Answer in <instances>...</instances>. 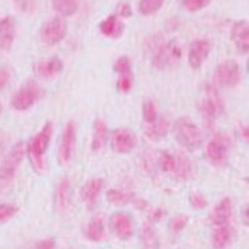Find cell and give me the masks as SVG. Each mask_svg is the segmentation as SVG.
Here are the masks:
<instances>
[{
    "instance_id": "obj_1",
    "label": "cell",
    "mask_w": 249,
    "mask_h": 249,
    "mask_svg": "<svg viewBox=\"0 0 249 249\" xmlns=\"http://www.w3.org/2000/svg\"><path fill=\"white\" fill-rule=\"evenodd\" d=\"M53 123L46 122L39 132L33 136L26 144V154L30 159V163L36 173L43 174L46 170V152L52 142Z\"/></svg>"
},
{
    "instance_id": "obj_2",
    "label": "cell",
    "mask_w": 249,
    "mask_h": 249,
    "mask_svg": "<svg viewBox=\"0 0 249 249\" xmlns=\"http://www.w3.org/2000/svg\"><path fill=\"white\" fill-rule=\"evenodd\" d=\"M174 135L177 142L190 152L199 150L203 143V133L201 128L187 116L179 117L175 122Z\"/></svg>"
},
{
    "instance_id": "obj_3",
    "label": "cell",
    "mask_w": 249,
    "mask_h": 249,
    "mask_svg": "<svg viewBox=\"0 0 249 249\" xmlns=\"http://www.w3.org/2000/svg\"><path fill=\"white\" fill-rule=\"evenodd\" d=\"M198 108L208 124V127H210L214 123V120L224 115L225 105H224V101L221 99L220 93L215 89V87L210 85V84L205 87L202 97L198 103Z\"/></svg>"
},
{
    "instance_id": "obj_4",
    "label": "cell",
    "mask_w": 249,
    "mask_h": 249,
    "mask_svg": "<svg viewBox=\"0 0 249 249\" xmlns=\"http://www.w3.org/2000/svg\"><path fill=\"white\" fill-rule=\"evenodd\" d=\"M24 155H26V144L23 142H18L17 144L12 145L11 150L8 151V154L0 163V183L7 185L15 178Z\"/></svg>"
},
{
    "instance_id": "obj_5",
    "label": "cell",
    "mask_w": 249,
    "mask_h": 249,
    "mask_svg": "<svg viewBox=\"0 0 249 249\" xmlns=\"http://www.w3.org/2000/svg\"><path fill=\"white\" fill-rule=\"evenodd\" d=\"M182 58V49L179 43L173 39L164 42L152 55V66L158 70H166L178 64Z\"/></svg>"
},
{
    "instance_id": "obj_6",
    "label": "cell",
    "mask_w": 249,
    "mask_h": 249,
    "mask_svg": "<svg viewBox=\"0 0 249 249\" xmlns=\"http://www.w3.org/2000/svg\"><path fill=\"white\" fill-rule=\"evenodd\" d=\"M42 96H43V89L35 81H27L12 96V108L20 112L30 109Z\"/></svg>"
},
{
    "instance_id": "obj_7",
    "label": "cell",
    "mask_w": 249,
    "mask_h": 249,
    "mask_svg": "<svg viewBox=\"0 0 249 249\" xmlns=\"http://www.w3.org/2000/svg\"><path fill=\"white\" fill-rule=\"evenodd\" d=\"M231 148V140L225 135L217 133L206 144V155L212 164L214 166H224L228 160Z\"/></svg>"
},
{
    "instance_id": "obj_8",
    "label": "cell",
    "mask_w": 249,
    "mask_h": 249,
    "mask_svg": "<svg viewBox=\"0 0 249 249\" xmlns=\"http://www.w3.org/2000/svg\"><path fill=\"white\" fill-rule=\"evenodd\" d=\"M215 81L224 88H236L241 81L240 65L233 59H226L221 62L214 71Z\"/></svg>"
},
{
    "instance_id": "obj_9",
    "label": "cell",
    "mask_w": 249,
    "mask_h": 249,
    "mask_svg": "<svg viewBox=\"0 0 249 249\" xmlns=\"http://www.w3.org/2000/svg\"><path fill=\"white\" fill-rule=\"evenodd\" d=\"M75 138H77V128L74 122H68L61 135L58 147V163L61 166H68L71 162V158L74 154Z\"/></svg>"
},
{
    "instance_id": "obj_10",
    "label": "cell",
    "mask_w": 249,
    "mask_h": 249,
    "mask_svg": "<svg viewBox=\"0 0 249 249\" xmlns=\"http://www.w3.org/2000/svg\"><path fill=\"white\" fill-rule=\"evenodd\" d=\"M68 33V26L62 18H52L46 20L41 29V39L47 46H54L64 41Z\"/></svg>"
},
{
    "instance_id": "obj_11",
    "label": "cell",
    "mask_w": 249,
    "mask_h": 249,
    "mask_svg": "<svg viewBox=\"0 0 249 249\" xmlns=\"http://www.w3.org/2000/svg\"><path fill=\"white\" fill-rule=\"evenodd\" d=\"M136 135L128 128L115 129L110 135V147L117 154H128L136 147Z\"/></svg>"
},
{
    "instance_id": "obj_12",
    "label": "cell",
    "mask_w": 249,
    "mask_h": 249,
    "mask_svg": "<svg viewBox=\"0 0 249 249\" xmlns=\"http://www.w3.org/2000/svg\"><path fill=\"white\" fill-rule=\"evenodd\" d=\"M109 226L115 236L123 241H127L133 236L135 225H133L132 217L124 212H116L110 217Z\"/></svg>"
},
{
    "instance_id": "obj_13",
    "label": "cell",
    "mask_w": 249,
    "mask_h": 249,
    "mask_svg": "<svg viewBox=\"0 0 249 249\" xmlns=\"http://www.w3.org/2000/svg\"><path fill=\"white\" fill-rule=\"evenodd\" d=\"M212 52V45L206 39H197L190 45L189 49V65L191 69H199L202 64L208 59Z\"/></svg>"
},
{
    "instance_id": "obj_14",
    "label": "cell",
    "mask_w": 249,
    "mask_h": 249,
    "mask_svg": "<svg viewBox=\"0 0 249 249\" xmlns=\"http://www.w3.org/2000/svg\"><path fill=\"white\" fill-rule=\"evenodd\" d=\"M233 214V203L232 199L229 197H225L221 199L220 202L217 203L212 213H210V224L214 226H222L229 225V221L232 218Z\"/></svg>"
},
{
    "instance_id": "obj_15",
    "label": "cell",
    "mask_w": 249,
    "mask_h": 249,
    "mask_svg": "<svg viewBox=\"0 0 249 249\" xmlns=\"http://www.w3.org/2000/svg\"><path fill=\"white\" fill-rule=\"evenodd\" d=\"M71 203V185L68 178H61L55 185L54 205L59 213H65Z\"/></svg>"
},
{
    "instance_id": "obj_16",
    "label": "cell",
    "mask_w": 249,
    "mask_h": 249,
    "mask_svg": "<svg viewBox=\"0 0 249 249\" xmlns=\"http://www.w3.org/2000/svg\"><path fill=\"white\" fill-rule=\"evenodd\" d=\"M64 69V62L58 57H52L46 61H38L34 65V73L43 80H50L58 75Z\"/></svg>"
},
{
    "instance_id": "obj_17",
    "label": "cell",
    "mask_w": 249,
    "mask_h": 249,
    "mask_svg": "<svg viewBox=\"0 0 249 249\" xmlns=\"http://www.w3.org/2000/svg\"><path fill=\"white\" fill-rule=\"evenodd\" d=\"M104 187V179L103 178H93L89 179L82 186L80 190V197H81L82 202L88 205L89 208H92L96 205L97 199H99L100 194Z\"/></svg>"
},
{
    "instance_id": "obj_18",
    "label": "cell",
    "mask_w": 249,
    "mask_h": 249,
    "mask_svg": "<svg viewBox=\"0 0 249 249\" xmlns=\"http://www.w3.org/2000/svg\"><path fill=\"white\" fill-rule=\"evenodd\" d=\"M231 38L240 52L247 54L249 50V24L247 20H238L232 26Z\"/></svg>"
},
{
    "instance_id": "obj_19",
    "label": "cell",
    "mask_w": 249,
    "mask_h": 249,
    "mask_svg": "<svg viewBox=\"0 0 249 249\" xmlns=\"http://www.w3.org/2000/svg\"><path fill=\"white\" fill-rule=\"evenodd\" d=\"M15 22L11 17H6L0 19V49L8 52L11 49L12 43L15 41Z\"/></svg>"
},
{
    "instance_id": "obj_20",
    "label": "cell",
    "mask_w": 249,
    "mask_h": 249,
    "mask_svg": "<svg viewBox=\"0 0 249 249\" xmlns=\"http://www.w3.org/2000/svg\"><path fill=\"white\" fill-rule=\"evenodd\" d=\"M170 127H171V123L168 120L167 117L160 116L158 117L157 122L152 123V124H145L144 131L145 135L152 140H160L163 138H166L170 132Z\"/></svg>"
},
{
    "instance_id": "obj_21",
    "label": "cell",
    "mask_w": 249,
    "mask_h": 249,
    "mask_svg": "<svg viewBox=\"0 0 249 249\" xmlns=\"http://www.w3.org/2000/svg\"><path fill=\"white\" fill-rule=\"evenodd\" d=\"M100 31L108 38H119L124 31V24L119 20L116 15H109L100 23Z\"/></svg>"
},
{
    "instance_id": "obj_22",
    "label": "cell",
    "mask_w": 249,
    "mask_h": 249,
    "mask_svg": "<svg viewBox=\"0 0 249 249\" xmlns=\"http://www.w3.org/2000/svg\"><path fill=\"white\" fill-rule=\"evenodd\" d=\"M87 237L93 243H100L105 238V221L101 214L93 217L88 224Z\"/></svg>"
},
{
    "instance_id": "obj_23",
    "label": "cell",
    "mask_w": 249,
    "mask_h": 249,
    "mask_svg": "<svg viewBox=\"0 0 249 249\" xmlns=\"http://www.w3.org/2000/svg\"><path fill=\"white\" fill-rule=\"evenodd\" d=\"M108 139V128L104 120L97 119L94 120V125H93V138H92V150L100 151L104 148L105 143Z\"/></svg>"
},
{
    "instance_id": "obj_24",
    "label": "cell",
    "mask_w": 249,
    "mask_h": 249,
    "mask_svg": "<svg viewBox=\"0 0 249 249\" xmlns=\"http://www.w3.org/2000/svg\"><path fill=\"white\" fill-rule=\"evenodd\" d=\"M233 237V229L229 225L217 226L213 236H212V244L214 249H224L229 245Z\"/></svg>"
},
{
    "instance_id": "obj_25",
    "label": "cell",
    "mask_w": 249,
    "mask_h": 249,
    "mask_svg": "<svg viewBox=\"0 0 249 249\" xmlns=\"http://www.w3.org/2000/svg\"><path fill=\"white\" fill-rule=\"evenodd\" d=\"M177 158V163H175L174 174L179 178V179H189L193 175V163L189 158L186 157L185 154H178Z\"/></svg>"
},
{
    "instance_id": "obj_26",
    "label": "cell",
    "mask_w": 249,
    "mask_h": 249,
    "mask_svg": "<svg viewBox=\"0 0 249 249\" xmlns=\"http://www.w3.org/2000/svg\"><path fill=\"white\" fill-rule=\"evenodd\" d=\"M53 8L62 17H71L78 10V0H53Z\"/></svg>"
},
{
    "instance_id": "obj_27",
    "label": "cell",
    "mask_w": 249,
    "mask_h": 249,
    "mask_svg": "<svg viewBox=\"0 0 249 249\" xmlns=\"http://www.w3.org/2000/svg\"><path fill=\"white\" fill-rule=\"evenodd\" d=\"M142 240L145 249H159V240L154 231V226L150 222H145L142 228Z\"/></svg>"
},
{
    "instance_id": "obj_28",
    "label": "cell",
    "mask_w": 249,
    "mask_h": 249,
    "mask_svg": "<svg viewBox=\"0 0 249 249\" xmlns=\"http://www.w3.org/2000/svg\"><path fill=\"white\" fill-rule=\"evenodd\" d=\"M108 197V201L113 205H127V203H132L133 199L136 198V196L133 193H129V191H123V190H116V189H112V190L108 191L107 194Z\"/></svg>"
},
{
    "instance_id": "obj_29",
    "label": "cell",
    "mask_w": 249,
    "mask_h": 249,
    "mask_svg": "<svg viewBox=\"0 0 249 249\" xmlns=\"http://www.w3.org/2000/svg\"><path fill=\"white\" fill-rule=\"evenodd\" d=\"M164 0H140L139 1V12L144 17H150L157 14L163 7Z\"/></svg>"
},
{
    "instance_id": "obj_30",
    "label": "cell",
    "mask_w": 249,
    "mask_h": 249,
    "mask_svg": "<svg viewBox=\"0 0 249 249\" xmlns=\"http://www.w3.org/2000/svg\"><path fill=\"white\" fill-rule=\"evenodd\" d=\"M159 117L158 115V109L155 103L152 100H145L143 104V120L145 124H152L157 122V119Z\"/></svg>"
},
{
    "instance_id": "obj_31",
    "label": "cell",
    "mask_w": 249,
    "mask_h": 249,
    "mask_svg": "<svg viewBox=\"0 0 249 249\" xmlns=\"http://www.w3.org/2000/svg\"><path fill=\"white\" fill-rule=\"evenodd\" d=\"M177 158L170 151H162L159 155V167L166 173H174Z\"/></svg>"
},
{
    "instance_id": "obj_32",
    "label": "cell",
    "mask_w": 249,
    "mask_h": 249,
    "mask_svg": "<svg viewBox=\"0 0 249 249\" xmlns=\"http://www.w3.org/2000/svg\"><path fill=\"white\" fill-rule=\"evenodd\" d=\"M113 69L116 73H119L120 75L123 74H129L131 73V69H132V64H131V59L127 55H122L115 61L113 64Z\"/></svg>"
},
{
    "instance_id": "obj_33",
    "label": "cell",
    "mask_w": 249,
    "mask_h": 249,
    "mask_svg": "<svg viewBox=\"0 0 249 249\" xmlns=\"http://www.w3.org/2000/svg\"><path fill=\"white\" fill-rule=\"evenodd\" d=\"M19 209L15 206V205H11V203H1L0 205V225L1 224H6L7 221H10L17 214Z\"/></svg>"
},
{
    "instance_id": "obj_34",
    "label": "cell",
    "mask_w": 249,
    "mask_h": 249,
    "mask_svg": "<svg viewBox=\"0 0 249 249\" xmlns=\"http://www.w3.org/2000/svg\"><path fill=\"white\" fill-rule=\"evenodd\" d=\"M189 218L186 215H175L174 218H171L170 221V231L173 233H180L187 225Z\"/></svg>"
},
{
    "instance_id": "obj_35",
    "label": "cell",
    "mask_w": 249,
    "mask_h": 249,
    "mask_svg": "<svg viewBox=\"0 0 249 249\" xmlns=\"http://www.w3.org/2000/svg\"><path fill=\"white\" fill-rule=\"evenodd\" d=\"M212 0H183V7L189 12H197L209 6Z\"/></svg>"
},
{
    "instance_id": "obj_36",
    "label": "cell",
    "mask_w": 249,
    "mask_h": 249,
    "mask_svg": "<svg viewBox=\"0 0 249 249\" xmlns=\"http://www.w3.org/2000/svg\"><path fill=\"white\" fill-rule=\"evenodd\" d=\"M189 202L196 210H202L208 206V199L201 193H193L189 198Z\"/></svg>"
},
{
    "instance_id": "obj_37",
    "label": "cell",
    "mask_w": 249,
    "mask_h": 249,
    "mask_svg": "<svg viewBox=\"0 0 249 249\" xmlns=\"http://www.w3.org/2000/svg\"><path fill=\"white\" fill-rule=\"evenodd\" d=\"M133 85V78L132 74H123L119 77L117 80V89L122 93H128L131 89H132Z\"/></svg>"
},
{
    "instance_id": "obj_38",
    "label": "cell",
    "mask_w": 249,
    "mask_h": 249,
    "mask_svg": "<svg viewBox=\"0 0 249 249\" xmlns=\"http://www.w3.org/2000/svg\"><path fill=\"white\" fill-rule=\"evenodd\" d=\"M163 43H164V41H163L162 35L155 34L152 35V36H150V38H147V41H145V49L154 54L159 47L162 46Z\"/></svg>"
},
{
    "instance_id": "obj_39",
    "label": "cell",
    "mask_w": 249,
    "mask_h": 249,
    "mask_svg": "<svg viewBox=\"0 0 249 249\" xmlns=\"http://www.w3.org/2000/svg\"><path fill=\"white\" fill-rule=\"evenodd\" d=\"M10 70L4 68V66H0V90H3L7 87V84L10 82Z\"/></svg>"
},
{
    "instance_id": "obj_40",
    "label": "cell",
    "mask_w": 249,
    "mask_h": 249,
    "mask_svg": "<svg viewBox=\"0 0 249 249\" xmlns=\"http://www.w3.org/2000/svg\"><path fill=\"white\" fill-rule=\"evenodd\" d=\"M164 214H166V212H164L162 208L152 209V210L150 212V214H148V220H150V224L160 221L163 217H164Z\"/></svg>"
},
{
    "instance_id": "obj_41",
    "label": "cell",
    "mask_w": 249,
    "mask_h": 249,
    "mask_svg": "<svg viewBox=\"0 0 249 249\" xmlns=\"http://www.w3.org/2000/svg\"><path fill=\"white\" fill-rule=\"evenodd\" d=\"M35 249H55V240L54 238H43L35 244Z\"/></svg>"
},
{
    "instance_id": "obj_42",
    "label": "cell",
    "mask_w": 249,
    "mask_h": 249,
    "mask_svg": "<svg viewBox=\"0 0 249 249\" xmlns=\"http://www.w3.org/2000/svg\"><path fill=\"white\" fill-rule=\"evenodd\" d=\"M117 14L123 18H131L132 17V8L128 3H120L117 8Z\"/></svg>"
},
{
    "instance_id": "obj_43",
    "label": "cell",
    "mask_w": 249,
    "mask_h": 249,
    "mask_svg": "<svg viewBox=\"0 0 249 249\" xmlns=\"http://www.w3.org/2000/svg\"><path fill=\"white\" fill-rule=\"evenodd\" d=\"M15 1V6L22 10V11H29L30 7H31V1L30 0H14Z\"/></svg>"
},
{
    "instance_id": "obj_44",
    "label": "cell",
    "mask_w": 249,
    "mask_h": 249,
    "mask_svg": "<svg viewBox=\"0 0 249 249\" xmlns=\"http://www.w3.org/2000/svg\"><path fill=\"white\" fill-rule=\"evenodd\" d=\"M132 203L136 206V208L140 209V210H144V209L147 208V202H145L144 199H142V198L136 197L135 199H133Z\"/></svg>"
},
{
    "instance_id": "obj_45",
    "label": "cell",
    "mask_w": 249,
    "mask_h": 249,
    "mask_svg": "<svg viewBox=\"0 0 249 249\" xmlns=\"http://www.w3.org/2000/svg\"><path fill=\"white\" fill-rule=\"evenodd\" d=\"M244 222L248 225V205L244 208Z\"/></svg>"
},
{
    "instance_id": "obj_46",
    "label": "cell",
    "mask_w": 249,
    "mask_h": 249,
    "mask_svg": "<svg viewBox=\"0 0 249 249\" xmlns=\"http://www.w3.org/2000/svg\"><path fill=\"white\" fill-rule=\"evenodd\" d=\"M243 135H244V139L248 140V127H244L243 129Z\"/></svg>"
}]
</instances>
